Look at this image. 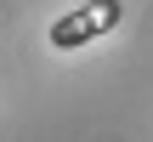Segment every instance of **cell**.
Here are the masks:
<instances>
[{
  "label": "cell",
  "instance_id": "cell-1",
  "mask_svg": "<svg viewBox=\"0 0 153 142\" xmlns=\"http://www.w3.org/2000/svg\"><path fill=\"white\" fill-rule=\"evenodd\" d=\"M114 17H119V6H114V0L79 6V11H68V17H57V23H51V46H62V51H68V46H85V40H91V34H102Z\"/></svg>",
  "mask_w": 153,
  "mask_h": 142
}]
</instances>
